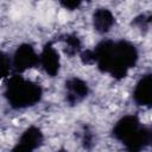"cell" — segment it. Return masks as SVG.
I'll return each instance as SVG.
<instances>
[{
    "label": "cell",
    "mask_w": 152,
    "mask_h": 152,
    "mask_svg": "<svg viewBox=\"0 0 152 152\" xmlns=\"http://www.w3.org/2000/svg\"><path fill=\"white\" fill-rule=\"evenodd\" d=\"M4 94L11 108L25 109L42 100L43 90L38 83L25 78L20 74H12L7 78Z\"/></svg>",
    "instance_id": "2"
},
{
    "label": "cell",
    "mask_w": 152,
    "mask_h": 152,
    "mask_svg": "<svg viewBox=\"0 0 152 152\" xmlns=\"http://www.w3.org/2000/svg\"><path fill=\"white\" fill-rule=\"evenodd\" d=\"M56 152H68L65 148H61V150H58V151H56Z\"/></svg>",
    "instance_id": "13"
},
{
    "label": "cell",
    "mask_w": 152,
    "mask_h": 152,
    "mask_svg": "<svg viewBox=\"0 0 152 152\" xmlns=\"http://www.w3.org/2000/svg\"><path fill=\"white\" fill-rule=\"evenodd\" d=\"M44 135L37 126L27 127L19 137L11 152H34L43 144Z\"/></svg>",
    "instance_id": "5"
},
{
    "label": "cell",
    "mask_w": 152,
    "mask_h": 152,
    "mask_svg": "<svg viewBox=\"0 0 152 152\" xmlns=\"http://www.w3.org/2000/svg\"><path fill=\"white\" fill-rule=\"evenodd\" d=\"M133 101L144 108H152V74L142 75L133 89Z\"/></svg>",
    "instance_id": "8"
},
{
    "label": "cell",
    "mask_w": 152,
    "mask_h": 152,
    "mask_svg": "<svg viewBox=\"0 0 152 152\" xmlns=\"http://www.w3.org/2000/svg\"><path fill=\"white\" fill-rule=\"evenodd\" d=\"M64 88H65V100L71 106L80 103L89 94L88 83L84 80H82L77 76L68 78L65 81V87Z\"/></svg>",
    "instance_id": "7"
},
{
    "label": "cell",
    "mask_w": 152,
    "mask_h": 152,
    "mask_svg": "<svg viewBox=\"0 0 152 152\" xmlns=\"http://www.w3.org/2000/svg\"><path fill=\"white\" fill-rule=\"evenodd\" d=\"M112 132L114 139L120 141L129 152H140L150 144V131L134 114L124 115L119 119Z\"/></svg>",
    "instance_id": "3"
},
{
    "label": "cell",
    "mask_w": 152,
    "mask_h": 152,
    "mask_svg": "<svg viewBox=\"0 0 152 152\" xmlns=\"http://www.w3.org/2000/svg\"><path fill=\"white\" fill-rule=\"evenodd\" d=\"M115 24V17L109 8L100 7L96 8L93 13V25L95 31L101 34H104L112 30Z\"/></svg>",
    "instance_id": "9"
},
{
    "label": "cell",
    "mask_w": 152,
    "mask_h": 152,
    "mask_svg": "<svg viewBox=\"0 0 152 152\" xmlns=\"http://www.w3.org/2000/svg\"><path fill=\"white\" fill-rule=\"evenodd\" d=\"M81 51V40L76 34H66L64 38V52L74 56Z\"/></svg>",
    "instance_id": "10"
},
{
    "label": "cell",
    "mask_w": 152,
    "mask_h": 152,
    "mask_svg": "<svg viewBox=\"0 0 152 152\" xmlns=\"http://www.w3.org/2000/svg\"><path fill=\"white\" fill-rule=\"evenodd\" d=\"M62 5L65 7V8H69V10H75L77 8L81 2L80 1H66V2H62Z\"/></svg>",
    "instance_id": "11"
},
{
    "label": "cell",
    "mask_w": 152,
    "mask_h": 152,
    "mask_svg": "<svg viewBox=\"0 0 152 152\" xmlns=\"http://www.w3.org/2000/svg\"><path fill=\"white\" fill-rule=\"evenodd\" d=\"M126 152H129V151H126Z\"/></svg>",
    "instance_id": "14"
},
{
    "label": "cell",
    "mask_w": 152,
    "mask_h": 152,
    "mask_svg": "<svg viewBox=\"0 0 152 152\" xmlns=\"http://www.w3.org/2000/svg\"><path fill=\"white\" fill-rule=\"evenodd\" d=\"M150 144L152 145V128L150 129Z\"/></svg>",
    "instance_id": "12"
},
{
    "label": "cell",
    "mask_w": 152,
    "mask_h": 152,
    "mask_svg": "<svg viewBox=\"0 0 152 152\" xmlns=\"http://www.w3.org/2000/svg\"><path fill=\"white\" fill-rule=\"evenodd\" d=\"M10 56L14 74H21L26 70L39 66V53L28 43L19 45Z\"/></svg>",
    "instance_id": "4"
},
{
    "label": "cell",
    "mask_w": 152,
    "mask_h": 152,
    "mask_svg": "<svg viewBox=\"0 0 152 152\" xmlns=\"http://www.w3.org/2000/svg\"><path fill=\"white\" fill-rule=\"evenodd\" d=\"M39 65L50 77L58 75L61 69V57L53 44L46 43L43 46L42 52L39 53Z\"/></svg>",
    "instance_id": "6"
},
{
    "label": "cell",
    "mask_w": 152,
    "mask_h": 152,
    "mask_svg": "<svg viewBox=\"0 0 152 152\" xmlns=\"http://www.w3.org/2000/svg\"><path fill=\"white\" fill-rule=\"evenodd\" d=\"M93 53L94 62L99 70L109 74L116 80L126 77L139 58L137 48L124 39H104L95 46Z\"/></svg>",
    "instance_id": "1"
}]
</instances>
